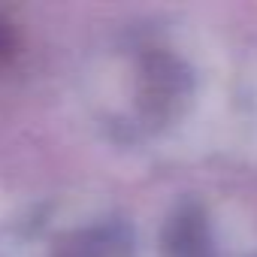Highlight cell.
<instances>
[{
	"label": "cell",
	"instance_id": "6da1fadb",
	"mask_svg": "<svg viewBox=\"0 0 257 257\" xmlns=\"http://www.w3.org/2000/svg\"><path fill=\"white\" fill-rule=\"evenodd\" d=\"M0 257H115V239L70 224L58 209H34L0 230Z\"/></svg>",
	"mask_w": 257,
	"mask_h": 257
}]
</instances>
